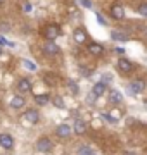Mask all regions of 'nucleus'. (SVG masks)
Returning <instances> with one entry per match:
<instances>
[{
	"label": "nucleus",
	"instance_id": "1",
	"mask_svg": "<svg viewBox=\"0 0 147 155\" xmlns=\"http://www.w3.org/2000/svg\"><path fill=\"white\" fill-rule=\"evenodd\" d=\"M59 35H61V28L57 24H47L43 28V36L47 38V41H54Z\"/></svg>",
	"mask_w": 147,
	"mask_h": 155
},
{
	"label": "nucleus",
	"instance_id": "2",
	"mask_svg": "<svg viewBox=\"0 0 147 155\" xmlns=\"http://www.w3.org/2000/svg\"><path fill=\"white\" fill-rule=\"evenodd\" d=\"M52 148H54V145H52V141L47 136H42V138L36 141V150H38L40 153H50Z\"/></svg>",
	"mask_w": 147,
	"mask_h": 155
},
{
	"label": "nucleus",
	"instance_id": "3",
	"mask_svg": "<svg viewBox=\"0 0 147 155\" xmlns=\"http://www.w3.org/2000/svg\"><path fill=\"white\" fill-rule=\"evenodd\" d=\"M126 88H128V93L130 95H138V93H142V91H145V83H144L142 79H135V81H132Z\"/></svg>",
	"mask_w": 147,
	"mask_h": 155
},
{
	"label": "nucleus",
	"instance_id": "4",
	"mask_svg": "<svg viewBox=\"0 0 147 155\" xmlns=\"http://www.w3.org/2000/svg\"><path fill=\"white\" fill-rule=\"evenodd\" d=\"M23 119L26 122H29V124H36V122L40 121V114H38V110H35V109H28V110L23 114Z\"/></svg>",
	"mask_w": 147,
	"mask_h": 155
},
{
	"label": "nucleus",
	"instance_id": "5",
	"mask_svg": "<svg viewBox=\"0 0 147 155\" xmlns=\"http://www.w3.org/2000/svg\"><path fill=\"white\" fill-rule=\"evenodd\" d=\"M0 147H2V148H5V150L14 148V138H12L11 134L2 133V134H0Z\"/></svg>",
	"mask_w": 147,
	"mask_h": 155
},
{
	"label": "nucleus",
	"instance_id": "6",
	"mask_svg": "<svg viewBox=\"0 0 147 155\" xmlns=\"http://www.w3.org/2000/svg\"><path fill=\"white\" fill-rule=\"evenodd\" d=\"M71 133H73V127L68 126V124H59L57 129H56V134L59 136V138H69Z\"/></svg>",
	"mask_w": 147,
	"mask_h": 155
},
{
	"label": "nucleus",
	"instance_id": "7",
	"mask_svg": "<svg viewBox=\"0 0 147 155\" xmlns=\"http://www.w3.org/2000/svg\"><path fill=\"white\" fill-rule=\"evenodd\" d=\"M116 67H118L121 72H132L133 69H135V66H133L130 61H126V59H119L118 64H116Z\"/></svg>",
	"mask_w": 147,
	"mask_h": 155
},
{
	"label": "nucleus",
	"instance_id": "8",
	"mask_svg": "<svg viewBox=\"0 0 147 155\" xmlns=\"http://www.w3.org/2000/svg\"><path fill=\"white\" fill-rule=\"evenodd\" d=\"M73 38H74L76 43H85L87 41V31L83 28H76L74 33H73Z\"/></svg>",
	"mask_w": 147,
	"mask_h": 155
},
{
	"label": "nucleus",
	"instance_id": "9",
	"mask_svg": "<svg viewBox=\"0 0 147 155\" xmlns=\"http://www.w3.org/2000/svg\"><path fill=\"white\" fill-rule=\"evenodd\" d=\"M109 102L114 104V105L121 104V102H123V93L118 91V90H111V91H109Z\"/></svg>",
	"mask_w": 147,
	"mask_h": 155
},
{
	"label": "nucleus",
	"instance_id": "10",
	"mask_svg": "<svg viewBox=\"0 0 147 155\" xmlns=\"http://www.w3.org/2000/svg\"><path fill=\"white\" fill-rule=\"evenodd\" d=\"M17 90H19L21 93H28V91H31V83H29V79L21 78V79L17 81Z\"/></svg>",
	"mask_w": 147,
	"mask_h": 155
},
{
	"label": "nucleus",
	"instance_id": "11",
	"mask_svg": "<svg viewBox=\"0 0 147 155\" xmlns=\"http://www.w3.org/2000/svg\"><path fill=\"white\" fill-rule=\"evenodd\" d=\"M9 105H11L12 109H23V107L26 105V100H24L21 95H16V97L11 98V104H9Z\"/></svg>",
	"mask_w": 147,
	"mask_h": 155
},
{
	"label": "nucleus",
	"instance_id": "12",
	"mask_svg": "<svg viewBox=\"0 0 147 155\" xmlns=\"http://www.w3.org/2000/svg\"><path fill=\"white\" fill-rule=\"evenodd\" d=\"M43 52H45L47 55H57L59 54V47H57L54 41H47L43 45Z\"/></svg>",
	"mask_w": 147,
	"mask_h": 155
},
{
	"label": "nucleus",
	"instance_id": "13",
	"mask_svg": "<svg viewBox=\"0 0 147 155\" xmlns=\"http://www.w3.org/2000/svg\"><path fill=\"white\" fill-rule=\"evenodd\" d=\"M111 16H113L114 19H123V17H125V9H123V5L114 4V5L111 7Z\"/></svg>",
	"mask_w": 147,
	"mask_h": 155
},
{
	"label": "nucleus",
	"instance_id": "14",
	"mask_svg": "<svg viewBox=\"0 0 147 155\" xmlns=\"http://www.w3.org/2000/svg\"><path fill=\"white\" fill-rule=\"evenodd\" d=\"M73 131H74L76 134H85V133H87V124H85V121H81V119H74Z\"/></svg>",
	"mask_w": 147,
	"mask_h": 155
},
{
	"label": "nucleus",
	"instance_id": "15",
	"mask_svg": "<svg viewBox=\"0 0 147 155\" xmlns=\"http://www.w3.org/2000/svg\"><path fill=\"white\" fill-rule=\"evenodd\" d=\"M111 38L118 40V41H126L130 36H128V33H126V31H121V29H113V31H111Z\"/></svg>",
	"mask_w": 147,
	"mask_h": 155
},
{
	"label": "nucleus",
	"instance_id": "16",
	"mask_svg": "<svg viewBox=\"0 0 147 155\" xmlns=\"http://www.w3.org/2000/svg\"><path fill=\"white\" fill-rule=\"evenodd\" d=\"M88 54H90V55L99 57V55L104 54V47H102L101 43H90V45H88Z\"/></svg>",
	"mask_w": 147,
	"mask_h": 155
},
{
	"label": "nucleus",
	"instance_id": "17",
	"mask_svg": "<svg viewBox=\"0 0 147 155\" xmlns=\"http://www.w3.org/2000/svg\"><path fill=\"white\" fill-rule=\"evenodd\" d=\"M106 90H108V86H106L104 83H97V84H94V88H92V93L95 95V97H102Z\"/></svg>",
	"mask_w": 147,
	"mask_h": 155
},
{
	"label": "nucleus",
	"instance_id": "18",
	"mask_svg": "<svg viewBox=\"0 0 147 155\" xmlns=\"http://www.w3.org/2000/svg\"><path fill=\"white\" fill-rule=\"evenodd\" d=\"M35 102L38 105H47L49 104V95H35Z\"/></svg>",
	"mask_w": 147,
	"mask_h": 155
},
{
	"label": "nucleus",
	"instance_id": "19",
	"mask_svg": "<svg viewBox=\"0 0 147 155\" xmlns=\"http://www.w3.org/2000/svg\"><path fill=\"white\" fill-rule=\"evenodd\" d=\"M21 64H23V67L24 69H28V71H36V64L31 62V61H28V59H23Z\"/></svg>",
	"mask_w": 147,
	"mask_h": 155
},
{
	"label": "nucleus",
	"instance_id": "20",
	"mask_svg": "<svg viewBox=\"0 0 147 155\" xmlns=\"http://www.w3.org/2000/svg\"><path fill=\"white\" fill-rule=\"evenodd\" d=\"M52 104H54V105L57 107V109H64V98H62V97H59V95H56V97H54V98H52Z\"/></svg>",
	"mask_w": 147,
	"mask_h": 155
},
{
	"label": "nucleus",
	"instance_id": "21",
	"mask_svg": "<svg viewBox=\"0 0 147 155\" xmlns=\"http://www.w3.org/2000/svg\"><path fill=\"white\" fill-rule=\"evenodd\" d=\"M68 88H69V91H71L73 95H78V91H80L78 83H74L73 79H69V81H68Z\"/></svg>",
	"mask_w": 147,
	"mask_h": 155
},
{
	"label": "nucleus",
	"instance_id": "22",
	"mask_svg": "<svg viewBox=\"0 0 147 155\" xmlns=\"http://www.w3.org/2000/svg\"><path fill=\"white\" fill-rule=\"evenodd\" d=\"M78 155H95L94 153V150L90 148V147H80V150H78Z\"/></svg>",
	"mask_w": 147,
	"mask_h": 155
},
{
	"label": "nucleus",
	"instance_id": "23",
	"mask_svg": "<svg viewBox=\"0 0 147 155\" xmlns=\"http://www.w3.org/2000/svg\"><path fill=\"white\" fill-rule=\"evenodd\" d=\"M54 74H45V83L47 84H50V86H56L57 84V79H54Z\"/></svg>",
	"mask_w": 147,
	"mask_h": 155
},
{
	"label": "nucleus",
	"instance_id": "24",
	"mask_svg": "<svg viewBox=\"0 0 147 155\" xmlns=\"http://www.w3.org/2000/svg\"><path fill=\"white\" fill-rule=\"evenodd\" d=\"M137 12H138L140 16L147 17V4H140V5H138V9H137Z\"/></svg>",
	"mask_w": 147,
	"mask_h": 155
},
{
	"label": "nucleus",
	"instance_id": "25",
	"mask_svg": "<svg viewBox=\"0 0 147 155\" xmlns=\"http://www.w3.org/2000/svg\"><path fill=\"white\" fill-rule=\"evenodd\" d=\"M95 100H97V97L94 93H88V97H87V104H88V105H94V104H95Z\"/></svg>",
	"mask_w": 147,
	"mask_h": 155
},
{
	"label": "nucleus",
	"instance_id": "26",
	"mask_svg": "<svg viewBox=\"0 0 147 155\" xmlns=\"http://www.w3.org/2000/svg\"><path fill=\"white\" fill-rule=\"evenodd\" d=\"M109 116L113 117L114 121H116V124H118V121H119V117H121V112H119V110H113V112H111V114H109Z\"/></svg>",
	"mask_w": 147,
	"mask_h": 155
},
{
	"label": "nucleus",
	"instance_id": "27",
	"mask_svg": "<svg viewBox=\"0 0 147 155\" xmlns=\"http://www.w3.org/2000/svg\"><path fill=\"white\" fill-rule=\"evenodd\" d=\"M97 21H99V24L101 26H108V21H106V17H102V14H97Z\"/></svg>",
	"mask_w": 147,
	"mask_h": 155
},
{
	"label": "nucleus",
	"instance_id": "28",
	"mask_svg": "<svg viewBox=\"0 0 147 155\" xmlns=\"http://www.w3.org/2000/svg\"><path fill=\"white\" fill-rule=\"evenodd\" d=\"M23 11L24 12H31V9H33V7H31V4H29V2H23Z\"/></svg>",
	"mask_w": 147,
	"mask_h": 155
},
{
	"label": "nucleus",
	"instance_id": "29",
	"mask_svg": "<svg viewBox=\"0 0 147 155\" xmlns=\"http://www.w3.org/2000/svg\"><path fill=\"white\" fill-rule=\"evenodd\" d=\"M80 4L85 7V9H92V0H80Z\"/></svg>",
	"mask_w": 147,
	"mask_h": 155
},
{
	"label": "nucleus",
	"instance_id": "30",
	"mask_svg": "<svg viewBox=\"0 0 147 155\" xmlns=\"http://www.w3.org/2000/svg\"><path fill=\"white\" fill-rule=\"evenodd\" d=\"M102 119H106V121L109 122V124H116V121H114L113 117L109 116V114H102Z\"/></svg>",
	"mask_w": 147,
	"mask_h": 155
},
{
	"label": "nucleus",
	"instance_id": "31",
	"mask_svg": "<svg viewBox=\"0 0 147 155\" xmlns=\"http://www.w3.org/2000/svg\"><path fill=\"white\" fill-rule=\"evenodd\" d=\"M111 79H113V78H111V74H106V76H102V81H101V83H104L106 86H108V83H111Z\"/></svg>",
	"mask_w": 147,
	"mask_h": 155
},
{
	"label": "nucleus",
	"instance_id": "32",
	"mask_svg": "<svg viewBox=\"0 0 147 155\" xmlns=\"http://www.w3.org/2000/svg\"><path fill=\"white\" fill-rule=\"evenodd\" d=\"M114 52H116V54H119V55H123L125 48H123V47H116V50H114Z\"/></svg>",
	"mask_w": 147,
	"mask_h": 155
},
{
	"label": "nucleus",
	"instance_id": "33",
	"mask_svg": "<svg viewBox=\"0 0 147 155\" xmlns=\"http://www.w3.org/2000/svg\"><path fill=\"white\" fill-rule=\"evenodd\" d=\"M0 45H12V43H9V41L4 38V36H0Z\"/></svg>",
	"mask_w": 147,
	"mask_h": 155
},
{
	"label": "nucleus",
	"instance_id": "34",
	"mask_svg": "<svg viewBox=\"0 0 147 155\" xmlns=\"http://www.w3.org/2000/svg\"><path fill=\"white\" fill-rule=\"evenodd\" d=\"M123 155H135V153H132V152H126V153H123Z\"/></svg>",
	"mask_w": 147,
	"mask_h": 155
},
{
	"label": "nucleus",
	"instance_id": "35",
	"mask_svg": "<svg viewBox=\"0 0 147 155\" xmlns=\"http://www.w3.org/2000/svg\"><path fill=\"white\" fill-rule=\"evenodd\" d=\"M144 107H145V109H147V100H145V102H144Z\"/></svg>",
	"mask_w": 147,
	"mask_h": 155
},
{
	"label": "nucleus",
	"instance_id": "36",
	"mask_svg": "<svg viewBox=\"0 0 147 155\" xmlns=\"http://www.w3.org/2000/svg\"><path fill=\"white\" fill-rule=\"evenodd\" d=\"M145 38H147V29H145Z\"/></svg>",
	"mask_w": 147,
	"mask_h": 155
},
{
	"label": "nucleus",
	"instance_id": "37",
	"mask_svg": "<svg viewBox=\"0 0 147 155\" xmlns=\"http://www.w3.org/2000/svg\"><path fill=\"white\" fill-rule=\"evenodd\" d=\"M0 55H2V48H0Z\"/></svg>",
	"mask_w": 147,
	"mask_h": 155
}]
</instances>
